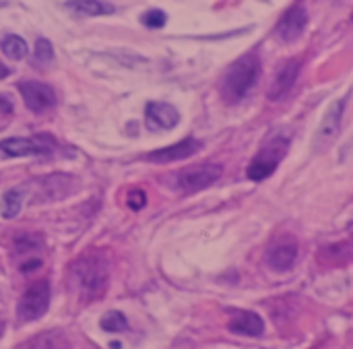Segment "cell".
Returning <instances> with one entry per match:
<instances>
[{"instance_id":"obj_23","label":"cell","mask_w":353,"mask_h":349,"mask_svg":"<svg viewBox=\"0 0 353 349\" xmlns=\"http://www.w3.org/2000/svg\"><path fill=\"white\" fill-rule=\"evenodd\" d=\"M145 203H147V195H145L143 190H132V195L128 197V207L134 209V211L143 209Z\"/></svg>"},{"instance_id":"obj_25","label":"cell","mask_w":353,"mask_h":349,"mask_svg":"<svg viewBox=\"0 0 353 349\" xmlns=\"http://www.w3.org/2000/svg\"><path fill=\"white\" fill-rule=\"evenodd\" d=\"M0 112H2V114H8V112H12V103H10L6 97H2V95H0Z\"/></svg>"},{"instance_id":"obj_17","label":"cell","mask_w":353,"mask_h":349,"mask_svg":"<svg viewBox=\"0 0 353 349\" xmlns=\"http://www.w3.org/2000/svg\"><path fill=\"white\" fill-rule=\"evenodd\" d=\"M70 348V339L66 337V333L54 329V331H43L39 335H35L29 343L27 349H68Z\"/></svg>"},{"instance_id":"obj_24","label":"cell","mask_w":353,"mask_h":349,"mask_svg":"<svg viewBox=\"0 0 353 349\" xmlns=\"http://www.w3.org/2000/svg\"><path fill=\"white\" fill-rule=\"evenodd\" d=\"M39 267H41V261H39V259H29L27 263L21 265V273L27 275V273H31V271H37Z\"/></svg>"},{"instance_id":"obj_29","label":"cell","mask_w":353,"mask_h":349,"mask_svg":"<svg viewBox=\"0 0 353 349\" xmlns=\"http://www.w3.org/2000/svg\"><path fill=\"white\" fill-rule=\"evenodd\" d=\"M352 21H353V17H352Z\"/></svg>"},{"instance_id":"obj_7","label":"cell","mask_w":353,"mask_h":349,"mask_svg":"<svg viewBox=\"0 0 353 349\" xmlns=\"http://www.w3.org/2000/svg\"><path fill=\"white\" fill-rule=\"evenodd\" d=\"M308 25V12H306V6L302 2H296L292 4L279 19L277 27H275V33L281 41L285 43H292L296 39L302 37L304 29Z\"/></svg>"},{"instance_id":"obj_8","label":"cell","mask_w":353,"mask_h":349,"mask_svg":"<svg viewBox=\"0 0 353 349\" xmlns=\"http://www.w3.org/2000/svg\"><path fill=\"white\" fill-rule=\"evenodd\" d=\"M267 265L273 271H290L298 261V242L294 236H279L267 250Z\"/></svg>"},{"instance_id":"obj_13","label":"cell","mask_w":353,"mask_h":349,"mask_svg":"<svg viewBox=\"0 0 353 349\" xmlns=\"http://www.w3.org/2000/svg\"><path fill=\"white\" fill-rule=\"evenodd\" d=\"M145 120L151 130H170L180 122V112L172 103L151 101L145 108Z\"/></svg>"},{"instance_id":"obj_11","label":"cell","mask_w":353,"mask_h":349,"mask_svg":"<svg viewBox=\"0 0 353 349\" xmlns=\"http://www.w3.org/2000/svg\"><path fill=\"white\" fill-rule=\"evenodd\" d=\"M43 137V134H41ZM41 137L25 139V137H10L0 143V151L8 157H27V155H46L52 151L54 141L46 143Z\"/></svg>"},{"instance_id":"obj_22","label":"cell","mask_w":353,"mask_h":349,"mask_svg":"<svg viewBox=\"0 0 353 349\" xmlns=\"http://www.w3.org/2000/svg\"><path fill=\"white\" fill-rule=\"evenodd\" d=\"M165 21H168V14H165L163 10H159V8H151V10H147V12L141 17V23H143L145 27H151V29L163 27Z\"/></svg>"},{"instance_id":"obj_19","label":"cell","mask_w":353,"mask_h":349,"mask_svg":"<svg viewBox=\"0 0 353 349\" xmlns=\"http://www.w3.org/2000/svg\"><path fill=\"white\" fill-rule=\"evenodd\" d=\"M0 48H2V52H4L10 60H23V58L27 56V52H29L25 39L19 37V35H6V37H2Z\"/></svg>"},{"instance_id":"obj_3","label":"cell","mask_w":353,"mask_h":349,"mask_svg":"<svg viewBox=\"0 0 353 349\" xmlns=\"http://www.w3.org/2000/svg\"><path fill=\"white\" fill-rule=\"evenodd\" d=\"M288 149H290V141L285 137H277V139H271L269 143H265L263 149L256 153V157L250 161V166L246 170L248 178L254 182L269 178L277 170L281 159L285 157Z\"/></svg>"},{"instance_id":"obj_12","label":"cell","mask_w":353,"mask_h":349,"mask_svg":"<svg viewBox=\"0 0 353 349\" xmlns=\"http://www.w3.org/2000/svg\"><path fill=\"white\" fill-rule=\"evenodd\" d=\"M199 149H201V141H196L192 137H186V139L170 145V147L151 151L145 159L151 161V163H174V161H182V159L194 155Z\"/></svg>"},{"instance_id":"obj_28","label":"cell","mask_w":353,"mask_h":349,"mask_svg":"<svg viewBox=\"0 0 353 349\" xmlns=\"http://www.w3.org/2000/svg\"><path fill=\"white\" fill-rule=\"evenodd\" d=\"M0 335H2V327H0Z\"/></svg>"},{"instance_id":"obj_1","label":"cell","mask_w":353,"mask_h":349,"mask_svg":"<svg viewBox=\"0 0 353 349\" xmlns=\"http://www.w3.org/2000/svg\"><path fill=\"white\" fill-rule=\"evenodd\" d=\"M68 279L77 296L85 302L101 298L110 286V259L103 250L81 255L68 269Z\"/></svg>"},{"instance_id":"obj_9","label":"cell","mask_w":353,"mask_h":349,"mask_svg":"<svg viewBox=\"0 0 353 349\" xmlns=\"http://www.w3.org/2000/svg\"><path fill=\"white\" fill-rule=\"evenodd\" d=\"M300 70H302V60H300V58H290V60H285V62L277 68V72H275V77H273V81H271V85H269L267 97H269L271 101H281V99L292 91V87L296 85V81H298V77H300Z\"/></svg>"},{"instance_id":"obj_27","label":"cell","mask_w":353,"mask_h":349,"mask_svg":"<svg viewBox=\"0 0 353 349\" xmlns=\"http://www.w3.org/2000/svg\"><path fill=\"white\" fill-rule=\"evenodd\" d=\"M8 4V0H0V6H6Z\"/></svg>"},{"instance_id":"obj_21","label":"cell","mask_w":353,"mask_h":349,"mask_svg":"<svg viewBox=\"0 0 353 349\" xmlns=\"http://www.w3.org/2000/svg\"><path fill=\"white\" fill-rule=\"evenodd\" d=\"M35 60L39 64H50L54 60V46L50 43V39L39 37L35 41Z\"/></svg>"},{"instance_id":"obj_2","label":"cell","mask_w":353,"mask_h":349,"mask_svg":"<svg viewBox=\"0 0 353 349\" xmlns=\"http://www.w3.org/2000/svg\"><path fill=\"white\" fill-rule=\"evenodd\" d=\"M261 77V58L256 54H244L232 62L221 79V97L228 103L244 99Z\"/></svg>"},{"instance_id":"obj_15","label":"cell","mask_w":353,"mask_h":349,"mask_svg":"<svg viewBox=\"0 0 353 349\" xmlns=\"http://www.w3.org/2000/svg\"><path fill=\"white\" fill-rule=\"evenodd\" d=\"M319 261L331 267L345 265L353 261V240H343L339 244H329L319 252Z\"/></svg>"},{"instance_id":"obj_4","label":"cell","mask_w":353,"mask_h":349,"mask_svg":"<svg viewBox=\"0 0 353 349\" xmlns=\"http://www.w3.org/2000/svg\"><path fill=\"white\" fill-rule=\"evenodd\" d=\"M50 296H52V290H50L48 279H39V281L31 283L23 292V296L17 304V319L21 323H31V321L41 319L50 308Z\"/></svg>"},{"instance_id":"obj_10","label":"cell","mask_w":353,"mask_h":349,"mask_svg":"<svg viewBox=\"0 0 353 349\" xmlns=\"http://www.w3.org/2000/svg\"><path fill=\"white\" fill-rule=\"evenodd\" d=\"M19 93L25 106L33 112H46L56 106V93L50 85L39 81H23L19 83Z\"/></svg>"},{"instance_id":"obj_20","label":"cell","mask_w":353,"mask_h":349,"mask_svg":"<svg viewBox=\"0 0 353 349\" xmlns=\"http://www.w3.org/2000/svg\"><path fill=\"white\" fill-rule=\"evenodd\" d=\"M99 327L105 331V333H122L128 329V321L122 312L118 310H110L103 315V319L99 321Z\"/></svg>"},{"instance_id":"obj_5","label":"cell","mask_w":353,"mask_h":349,"mask_svg":"<svg viewBox=\"0 0 353 349\" xmlns=\"http://www.w3.org/2000/svg\"><path fill=\"white\" fill-rule=\"evenodd\" d=\"M223 176V168L219 163H199V166H190L186 170H182L176 176V186L182 192H199L209 188L211 184H215L219 178Z\"/></svg>"},{"instance_id":"obj_14","label":"cell","mask_w":353,"mask_h":349,"mask_svg":"<svg viewBox=\"0 0 353 349\" xmlns=\"http://www.w3.org/2000/svg\"><path fill=\"white\" fill-rule=\"evenodd\" d=\"M228 329L236 335H246V337H261L265 333V323L256 312L250 310H240L234 312Z\"/></svg>"},{"instance_id":"obj_18","label":"cell","mask_w":353,"mask_h":349,"mask_svg":"<svg viewBox=\"0 0 353 349\" xmlns=\"http://www.w3.org/2000/svg\"><path fill=\"white\" fill-rule=\"evenodd\" d=\"M23 209V190H8L0 201V215L4 219H14Z\"/></svg>"},{"instance_id":"obj_6","label":"cell","mask_w":353,"mask_h":349,"mask_svg":"<svg viewBox=\"0 0 353 349\" xmlns=\"http://www.w3.org/2000/svg\"><path fill=\"white\" fill-rule=\"evenodd\" d=\"M343 110H345V101H343V99H341V101H335V103L327 110L323 122L319 124V128H316V132H314V143H312L314 151L321 153V151H327V149L333 145V141L337 139L339 128H341Z\"/></svg>"},{"instance_id":"obj_16","label":"cell","mask_w":353,"mask_h":349,"mask_svg":"<svg viewBox=\"0 0 353 349\" xmlns=\"http://www.w3.org/2000/svg\"><path fill=\"white\" fill-rule=\"evenodd\" d=\"M64 6L70 12L83 14V17H103V14H112L116 10L114 4L103 2V0H68Z\"/></svg>"},{"instance_id":"obj_26","label":"cell","mask_w":353,"mask_h":349,"mask_svg":"<svg viewBox=\"0 0 353 349\" xmlns=\"http://www.w3.org/2000/svg\"><path fill=\"white\" fill-rule=\"evenodd\" d=\"M10 74V70H8V66H4V64H0V79H6Z\"/></svg>"}]
</instances>
